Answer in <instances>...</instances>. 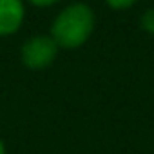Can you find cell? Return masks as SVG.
I'll return each mask as SVG.
<instances>
[{
  "instance_id": "6da1fadb",
  "label": "cell",
  "mask_w": 154,
  "mask_h": 154,
  "mask_svg": "<svg viewBox=\"0 0 154 154\" xmlns=\"http://www.w3.org/2000/svg\"><path fill=\"white\" fill-rule=\"evenodd\" d=\"M94 26L91 8L84 4H72L65 8L53 24V40L63 47H78L84 44Z\"/></svg>"
},
{
  "instance_id": "7a4b0ae2",
  "label": "cell",
  "mask_w": 154,
  "mask_h": 154,
  "mask_svg": "<svg viewBox=\"0 0 154 154\" xmlns=\"http://www.w3.org/2000/svg\"><path fill=\"white\" fill-rule=\"evenodd\" d=\"M58 51V44L49 36H35L29 40L22 49V60L31 69H44L47 67Z\"/></svg>"
},
{
  "instance_id": "3957f363",
  "label": "cell",
  "mask_w": 154,
  "mask_h": 154,
  "mask_svg": "<svg viewBox=\"0 0 154 154\" xmlns=\"http://www.w3.org/2000/svg\"><path fill=\"white\" fill-rule=\"evenodd\" d=\"M24 18V6L20 0H0V35L15 33Z\"/></svg>"
},
{
  "instance_id": "277c9868",
  "label": "cell",
  "mask_w": 154,
  "mask_h": 154,
  "mask_svg": "<svg viewBox=\"0 0 154 154\" xmlns=\"http://www.w3.org/2000/svg\"><path fill=\"white\" fill-rule=\"evenodd\" d=\"M141 27L149 33L154 35V9H149L143 17H141Z\"/></svg>"
},
{
  "instance_id": "5b68a950",
  "label": "cell",
  "mask_w": 154,
  "mask_h": 154,
  "mask_svg": "<svg viewBox=\"0 0 154 154\" xmlns=\"http://www.w3.org/2000/svg\"><path fill=\"white\" fill-rule=\"evenodd\" d=\"M136 2V0H107V4L114 9H125L129 6H132Z\"/></svg>"
},
{
  "instance_id": "8992f818",
  "label": "cell",
  "mask_w": 154,
  "mask_h": 154,
  "mask_svg": "<svg viewBox=\"0 0 154 154\" xmlns=\"http://www.w3.org/2000/svg\"><path fill=\"white\" fill-rule=\"evenodd\" d=\"M33 4H36V6H51V4H54L56 0H31Z\"/></svg>"
},
{
  "instance_id": "52a82bcc",
  "label": "cell",
  "mask_w": 154,
  "mask_h": 154,
  "mask_svg": "<svg viewBox=\"0 0 154 154\" xmlns=\"http://www.w3.org/2000/svg\"><path fill=\"white\" fill-rule=\"evenodd\" d=\"M0 154H6V150H4V143L0 141Z\"/></svg>"
}]
</instances>
